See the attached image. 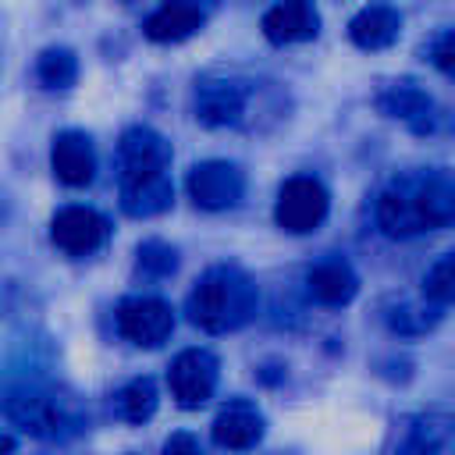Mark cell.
Masks as SVG:
<instances>
[{
	"mask_svg": "<svg viewBox=\"0 0 455 455\" xmlns=\"http://www.w3.org/2000/svg\"><path fill=\"white\" fill-rule=\"evenodd\" d=\"M320 32V14L313 0H281L263 14V36L277 46L284 43H306Z\"/></svg>",
	"mask_w": 455,
	"mask_h": 455,
	"instance_id": "obj_10",
	"label": "cell"
},
{
	"mask_svg": "<svg viewBox=\"0 0 455 455\" xmlns=\"http://www.w3.org/2000/svg\"><path fill=\"white\" fill-rule=\"evenodd\" d=\"M164 455H206L203 444L188 434V430H174L167 441H164Z\"/></svg>",
	"mask_w": 455,
	"mask_h": 455,
	"instance_id": "obj_24",
	"label": "cell"
},
{
	"mask_svg": "<svg viewBox=\"0 0 455 455\" xmlns=\"http://www.w3.org/2000/svg\"><path fill=\"white\" fill-rule=\"evenodd\" d=\"M402 32V14L398 7H391L387 0L366 4L352 21H348V36L359 50H384L398 39Z\"/></svg>",
	"mask_w": 455,
	"mask_h": 455,
	"instance_id": "obj_13",
	"label": "cell"
},
{
	"mask_svg": "<svg viewBox=\"0 0 455 455\" xmlns=\"http://www.w3.org/2000/svg\"><path fill=\"white\" fill-rule=\"evenodd\" d=\"M245 114V89L235 82H203L196 89V117L210 128L238 124Z\"/></svg>",
	"mask_w": 455,
	"mask_h": 455,
	"instance_id": "obj_14",
	"label": "cell"
},
{
	"mask_svg": "<svg viewBox=\"0 0 455 455\" xmlns=\"http://www.w3.org/2000/svg\"><path fill=\"white\" fill-rule=\"evenodd\" d=\"M377 103H380V110L387 117H402V121H409L416 128H423V121L430 114V96L423 89H416V85H391V89L380 92Z\"/></svg>",
	"mask_w": 455,
	"mask_h": 455,
	"instance_id": "obj_18",
	"label": "cell"
},
{
	"mask_svg": "<svg viewBox=\"0 0 455 455\" xmlns=\"http://www.w3.org/2000/svg\"><path fill=\"white\" fill-rule=\"evenodd\" d=\"M185 188H188L196 206H203V210H228V206H235L242 199L245 178L228 160H203V164H196L188 171Z\"/></svg>",
	"mask_w": 455,
	"mask_h": 455,
	"instance_id": "obj_7",
	"label": "cell"
},
{
	"mask_svg": "<svg viewBox=\"0 0 455 455\" xmlns=\"http://www.w3.org/2000/svg\"><path fill=\"white\" fill-rule=\"evenodd\" d=\"M78 75V60L71 50H46L39 57V78L50 85V89H68Z\"/></svg>",
	"mask_w": 455,
	"mask_h": 455,
	"instance_id": "obj_21",
	"label": "cell"
},
{
	"mask_svg": "<svg viewBox=\"0 0 455 455\" xmlns=\"http://www.w3.org/2000/svg\"><path fill=\"white\" fill-rule=\"evenodd\" d=\"M327 188L316 181V178H288L277 192V206H274V217L284 231L291 235H306V231H316L327 217Z\"/></svg>",
	"mask_w": 455,
	"mask_h": 455,
	"instance_id": "obj_4",
	"label": "cell"
},
{
	"mask_svg": "<svg viewBox=\"0 0 455 455\" xmlns=\"http://www.w3.org/2000/svg\"><path fill=\"white\" fill-rule=\"evenodd\" d=\"M174 199V185L171 174H153V178H132L121 181V206L132 217H156L171 206Z\"/></svg>",
	"mask_w": 455,
	"mask_h": 455,
	"instance_id": "obj_16",
	"label": "cell"
},
{
	"mask_svg": "<svg viewBox=\"0 0 455 455\" xmlns=\"http://www.w3.org/2000/svg\"><path fill=\"white\" fill-rule=\"evenodd\" d=\"M117 164H121V181H132V178H153V174H167V164H171V146L160 132L146 128V124H135L121 135V146H117Z\"/></svg>",
	"mask_w": 455,
	"mask_h": 455,
	"instance_id": "obj_8",
	"label": "cell"
},
{
	"mask_svg": "<svg viewBox=\"0 0 455 455\" xmlns=\"http://www.w3.org/2000/svg\"><path fill=\"white\" fill-rule=\"evenodd\" d=\"M117 412L128 423H146L156 412V384L149 377H135L117 391Z\"/></svg>",
	"mask_w": 455,
	"mask_h": 455,
	"instance_id": "obj_19",
	"label": "cell"
},
{
	"mask_svg": "<svg viewBox=\"0 0 455 455\" xmlns=\"http://www.w3.org/2000/svg\"><path fill=\"white\" fill-rule=\"evenodd\" d=\"M377 220L391 238H409L455 224V174L416 171L395 178L377 203Z\"/></svg>",
	"mask_w": 455,
	"mask_h": 455,
	"instance_id": "obj_1",
	"label": "cell"
},
{
	"mask_svg": "<svg viewBox=\"0 0 455 455\" xmlns=\"http://www.w3.org/2000/svg\"><path fill=\"white\" fill-rule=\"evenodd\" d=\"M50 164H53V174L71 188L89 185L92 174H96V153H92V146L82 132H60L53 139Z\"/></svg>",
	"mask_w": 455,
	"mask_h": 455,
	"instance_id": "obj_12",
	"label": "cell"
},
{
	"mask_svg": "<svg viewBox=\"0 0 455 455\" xmlns=\"http://www.w3.org/2000/svg\"><path fill=\"white\" fill-rule=\"evenodd\" d=\"M7 416L32 437H71L82 427V416L75 409L71 398H60L53 391H39V387H25L18 395L7 398Z\"/></svg>",
	"mask_w": 455,
	"mask_h": 455,
	"instance_id": "obj_3",
	"label": "cell"
},
{
	"mask_svg": "<svg viewBox=\"0 0 455 455\" xmlns=\"http://www.w3.org/2000/svg\"><path fill=\"white\" fill-rule=\"evenodd\" d=\"M139 263L153 274H171L174 270V249H167L164 242H146V245H139Z\"/></svg>",
	"mask_w": 455,
	"mask_h": 455,
	"instance_id": "obj_22",
	"label": "cell"
},
{
	"mask_svg": "<svg viewBox=\"0 0 455 455\" xmlns=\"http://www.w3.org/2000/svg\"><path fill=\"white\" fill-rule=\"evenodd\" d=\"M423 295L427 302L434 306H444V302H455V249L444 252L423 277Z\"/></svg>",
	"mask_w": 455,
	"mask_h": 455,
	"instance_id": "obj_20",
	"label": "cell"
},
{
	"mask_svg": "<svg viewBox=\"0 0 455 455\" xmlns=\"http://www.w3.org/2000/svg\"><path fill=\"white\" fill-rule=\"evenodd\" d=\"M171 395L181 409H199L217 391V359L206 348H185L167 370Z\"/></svg>",
	"mask_w": 455,
	"mask_h": 455,
	"instance_id": "obj_6",
	"label": "cell"
},
{
	"mask_svg": "<svg viewBox=\"0 0 455 455\" xmlns=\"http://www.w3.org/2000/svg\"><path fill=\"white\" fill-rule=\"evenodd\" d=\"M430 60L444 71V75H455V28H444L434 46H430Z\"/></svg>",
	"mask_w": 455,
	"mask_h": 455,
	"instance_id": "obj_23",
	"label": "cell"
},
{
	"mask_svg": "<svg viewBox=\"0 0 455 455\" xmlns=\"http://www.w3.org/2000/svg\"><path fill=\"white\" fill-rule=\"evenodd\" d=\"M252 313H256V284L238 267H210L188 295V316L206 334L235 331Z\"/></svg>",
	"mask_w": 455,
	"mask_h": 455,
	"instance_id": "obj_2",
	"label": "cell"
},
{
	"mask_svg": "<svg viewBox=\"0 0 455 455\" xmlns=\"http://www.w3.org/2000/svg\"><path fill=\"white\" fill-rule=\"evenodd\" d=\"M199 25H203V11H199L196 4H188V0H171V4H164L160 11L149 14L146 36H149L153 43H181V39H188Z\"/></svg>",
	"mask_w": 455,
	"mask_h": 455,
	"instance_id": "obj_17",
	"label": "cell"
},
{
	"mask_svg": "<svg viewBox=\"0 0 455 455\" xmlns=\"http://www.w3.org/2000/svg\"><path fill=\"white\" fill-rule=\"evenodd\" d=\"M117 331L139 348H156L171 338L174 313L156 295H132L117 306Z\"/></svg>",
	"mask_w": 455,
	"mask_h": 455,
	"instance_id": "obj_5",
	"label": "cell"
},
{
	"mask_svg": "<svg viewBox=\"0 0 455 455\" xmlns=\"http://www.w3.org/2000/svg\"><path fill=\"white\" fill-rule=\"evenodd\" d=\"M306 284H309V295H313L316 302H323V306H345V302H352L355 291H359L355 270H352L348 263H341V259H323V263H316V267L309 270Z\"/></svg>",
	"mask_w": 455,
	"mask_h": 455,
	"instance_id": "obj_15",
	"label": "cell"
},
{
	"mask_svg": "<svg viewBox=\"0 0 455 455\" xmlns=\"http://www.w3.org/2000/svg\"><path fill=\"white\" fill-rule=\"evenodd\" d=\"M0 455H14V441H11V434H0Z\"/></svg>",
	"mask_w": 455,
	"mask_h": 455,
	"instance_id": "obj_25",
	"label": "cell"
},
{
	"mask_svg": "<svg viewBox=\"0 0 455 455\" xmlns=\"http://www.w3.org/2000/svg\"><path fill=\"white\" fill-rule=\"evenodd\" d=\"M110 235V224L103 213L89 210V206H64L53 224H50V238L53 245H60L71 256H89L96 252Z\"/></svg>",
	"mask_w": 455,
	"mask_h": 455,
	"instance_id": "obj_9",
	"label": "cell"
},
{
	"mask_svg": "<svg viewBox=\"0 0 455 455\" xmlns=\"http://www.w3.org/2000/svg\"><path fill=\"white\" fill-rule=\"evenodd\" d=\"M259 437H263V412L245 398L220 405V412L213 416V441L220 448L245 451V448L259 444Z\"/></svg>",
	"mask_w": 455,
	"mask_h": 455,
	"instance_id": "obj_11",
	"label": "cell"
}]
</instances>
